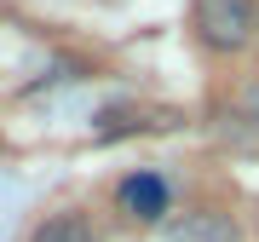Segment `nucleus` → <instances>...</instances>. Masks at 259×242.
I'll return each instance as SVG.
<instances>
[{"instance_id": "f257e3e1", "label": "nucleus", "mask_w": 259, "mask_h": 242, "mask_svg": "<svg viewBox=\"0 0 259 242\" xmlns=\"http://www.w3.org/2000/svg\"><path fill=\"white\" fill-rule=\"evenodd\" d=\"M190 23L207 52H242L259 35V0H196Z\"/></svg>"}, {"instance_id": "f03ea898", "label": "nucleus", "mask_w": 259, "mask_h": 242, "mask_svg": "<svg viewBox=\"0 0 259 242\" xmlns=\"http://www.w3.org/2000/svg\"><path fill=\"white\" fill-rule=\"evenodd\" d=\"M121 202L133 208V219H161V214H167V185L150 179V173H139V179L121 185Z\"/></svg>"}, {"instance_id": "7ed1b4c3", "label": "nucleus", "mask_w": 259, "mask_h": 242, "mask_svg": "<svg viewBox=\"0 0 259 242\" xmlns=\"http://www.w3.org/2000/svg\"><path fill=\"white\" fill-rule=\"evenodd\" d=\"M29 242H98V231H93V219H87V214H52V219L35 225V236H29Z\"/></svg>"}]
</instances>
